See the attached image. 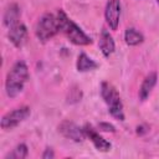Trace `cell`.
Wrapping results in <instances>:
<instances>
[{"instance_id": "cell-18", "label": "cell", "mask_w": 159, "mask_h": 159, "mask_svg": "<svg viewBox=\"0 0 159 159\" xmlns=\"http://www.w3.org/2000/svg\"><path fill=\"white\" fill-rule=\"evenodd\" d=\"M157 2H158V4H159V0H157Z\"/></svg>"}, {"instance_id": "cell-6", "label": "cell", "mask_w": 159, "mask_h": 159, "mask_svg": "<svg viewBox=\"0 0 159 159\" xmlns=\"http://www.w3.org/2000/svg\"><path fill=\"white\" fill-rule=\"evenodd\" d=\"M58 132L67 139H72L73 142H82L86 138V134L83 132V128H80L77 124L70 120H63L58 125Z\"/></svg>"}, {"instance_id": "cell-10", "label": "cell", "mask_w": 159, "mask_h": 159, "mask_svg": "<svg viewBox=\"0 0 159 159\" xmlns=\"http://www.w3.org/2000/svg\"><path fill=\"white\" fill-rule=\"evenodd\" d=\"M2 20H4V25L9 29L11 26L19 24L20 22V7H19V5L15 2L7 5V7L4 11Z\"/></svg>"}, {"instance_id": "cell-11", "label": "cell", "mask_w": 159, "mask_h": 159, "mask_svg": "<svg viewBox=\"0 0 159 159\" xmlns=\"http://www.w3.org/2000/svg\"><path fill=\"white\" fill-rule=\"evenodd\" d=\"M114 48H116V45L112 35L106 29H103L99 37V50L102 51L104 57H109L114 52Z\"/></svg>"}, {"instance_id": "cell-14", "label": "cell", "mask_w": 159, "mask_h": 159, "mask_svg": "<svg viewBox=\"0 0 159 159\" xmlns=\"http://www.w3.org/2000/svg\"><path fill=\"white\" fill-rule=\"evenodd\" d=\"M124 40L125 43L129 46H137L144 41V36L142 32L135 30L134 27H128L124 32Z\"/></svg>"}, {"instance_id": "cell-15", "label": "cell", "mask_w": 159, "mask_h": 159, "mask_svg": "<svg viewBox=\"0 0 159 159\" xmlns=\"http://www.w3.org/2000/svg\"><path fill=\"white\" fill-rule=\"evenodd\" d=\"M29 154V149L26 147V144L20 143L17 144L10 153H7L5 155V159H25Z\"/></svg>"}, {"instance_id": "cell-9", "label": "cell", "mask_w": 159, "mask_h": 159, "mask_svg": "<svg viewBox=\"0 0 159 159\" xmlns=\"http://www.w3.org/2000/svg\"><path fill=\"white\" fill-rule=\"evenodd\" d=\"M7 36L15 47H22L27 39V29L22 22H19L9 29Z\"/></svg>"}, {"instance_id": "cell-8", "label": "cell", "mask_w": 159, "mask_h": 159, "mask_svg": "<svg viewBox=\"0 0 159 159\" xmlns=\"http://www.w3.org/2000/svg\"><path fill=\"white\" fill-rule=\"evenodd\" d=\"M83 132L86 134V138H88L93 143L96 149H98L99 152H108L111 149V143L108 140H106L102 135H99V133L92 125L86 124L83 127Z\"/></svg>"}, {"instance_id": "cell-5", "label": "cell", "mask_w": 159, "mask_h": 159, "mask_svg": "<svg viewBox=\"0 0 159 159\" xmlns=\"http://www.w3.org/2000/svg\"><path fill=\"white\" fill-rule=\"evenodd\" d=\"M30 114H31V111H30V108L27 106H22V107L15 108L14 111H10V112H7L6 114L2 116L0 125H1V128L4 130L12 129L16 125H19L21 122L27 119L30 117Z\"/></svg>"}, {"instance_id": "cell-1", "label": "cell", "mask_w": 159, "mask_h": 159, "mask_svg": "<svg viewBox=\"0 0 159 159\" xmlns=\"http://www.w3.org/2000/svg\"><path fill=\"white\" fill-rule=\"evenodd\" d=\"M29 80V68L24 61H17L14 63L11 70L6 75L5 91L10 98L16 97L22 92L25 83Z\"/></svg>"}, {"instance_id": "cell-2", "label": "cell", "mask_w": 159, "mask_h": 159, "mask_svg": "<svg viewBox=\"0 0 159 159\" xmlns=\"http://www.w3.org/2000/svg\"><path fill=\"white\" fill-rule=\"evenodd\" d=\"M57 17H58V21H60L61 31L66 35V37L72 43L78 45V46H87V45L92 43V39L89 36H87L81 30V27H78L71 19H68V16L62 10H60L57 12Z\"/></svg>"}, {"instance_id": "cell-3", "label": "cell", "mask_w": 159, "mask_h": 159, "mask_svg": "<svg viewBox=\"0 0 159 159\" xmlns=\"http://www.w3.org/2000/svg\"><path fill=\"white\" fill-rule=\"evenodd\" d=\"M101 96L104 103L108 107V111L112 117L118 120H124V112H123V103L120 101V96L117 89L109 82H102L101 84Z\"/></svg>"}, {"instance_id": "cell-16", "label": "cell", "mask_w": 159, "mask_h": 159, "mask_svg": "<svg viewBox=\"0 0 159 159\" xmlns=\"http://www.w3.org/2000/svg\"><path fill=\"white\" fill-rule=\"evenodd\" d=\"M98 128L101 129V130H103V132H116V128H114V125H112L111 123H104V122H102V123H99L98 124Z\"/></svg>"}, {"instance_id": "cell-4", "label": "cell", "mask_w": 159, "mask_h": 159, "mask_svg": "<svg viewBox=\"0 0 159 159\" xmlns=\"http://www.w3.org/2000/svg\"><path fill=\"white\" fill-rule=\"evenodd\" d=\"M58 31H61L58 17L48 12L43 14L35 26V35L41 42L51 40Z\"/></svg>"}, {"instance_id": "cell-17", "label": "cell", "mask_w": 159, "mask_h": 159, "mask_svg": "<svg viewBox=\"0 0 159 159\" xmlns=\"http://www.w3.org/2000/svg\"><path fill=\"white\" fill-rule=\"evenodd\" d=\"M53 158H55L53 150H52L51 148L45 149V152H43V154H42V159H53Z\"/></svg>"}, {"instance_id": "cell-7", "label": "cell", "mask_w": 159, "mask_h": 159, "mask_svg": "<svg viewBox=\"0 0 159 159\" xmlns=\"http://www.w3.org/2000/svg\"><path fill=\"white\" fill-rule=\"evenodd\" d=\"M104 17L111 30H117L120 17V1L119 0H108L104 10Z\"/></svg>"}, {"instance_id": "cell-13", "label": "cell", "mask_w": 159, "mask_h": 159, "mask_svg": "<svg viewBox=\"0 0 159 159\" xmlns=\"http://www.w3.org/2000/svg\"><path fill=\"white\" fill-rule=\"evenodd\" d=\"M76 66H77V71H80V72H87V71L96 70L98 67V63L94 60H92L89 56H87L84 52H81L78 55Z\"/></svg>"}, {"instance_id": "cell-12", "label": "cell", "mask_w": 159, "mask_h": 159, "mask_svg": "<svg viewBox=\"0 0 159 159\" xmlns=\"http://www.w3.org/2000/svg\"><path fill=\"white\" fill-rule=\"evenodd\" d=\"M157 80H158V76H157L155 72H150L144 78V81H143V83L140 86V89H139V98L142 101H145L149 97V94L152 93L153 88L157 84Z\"/></svg>"}]
</instances>
